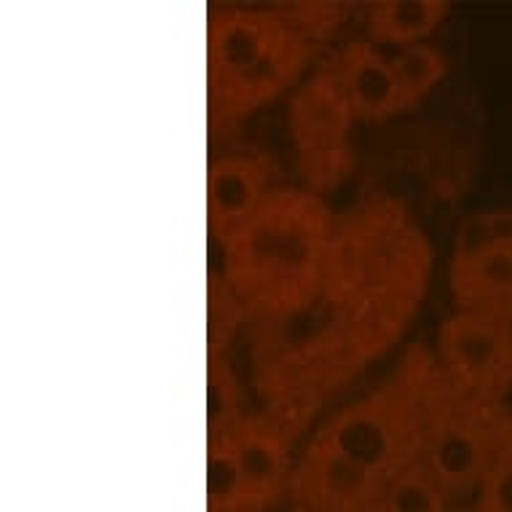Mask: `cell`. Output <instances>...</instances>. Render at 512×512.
Wrapping results in <instances>:
<instances>
[{"mask_svg": "<svg viewBox=\"0 0 512 512\" xmlns=\"http://www.w3.org/2000/svg\"><path fill=\"white\" fill-rule=\"evenodd\" d=\"M207 467L210 512H271L293 478L282 429L247 416L212 432Z\"/></svg>", "mask_w": 512, "mask_h": 512, "instance_id": "6", "label": "cell"}, {"mask_svg": "<svg viewBox=\"0 0 512 512\" xmlns=\"http://www.w3.org/2000/svg\"><path fill=\"white\" fill-rule=\"evenodd\" d=\"M274 188L266 172L250 156H223L210 167L207 210L215 242L223 247L250 223Z\"/></svg>", "mask_w": 512, "mask_h": 512, "instance_id": "12", "label": "cell"}, {"mask_svg": "<svg viewBox=\"0 0 512 512\" xmlns=\"http://www.w3.org/2000/svg\"><path fill=\"white\" fill-rule=\"evenodd\" d=\"M354 113L333 78L319 70L290 100V135L311 194L333 191L352 169L349 132Z\"/></svg>", "mask_w": 512, "mask_h": 512, "instance_id": "8", "label": "cell"}, {"mask_svg": "<svg viewBox=\"0 0 512 512\" xmlns=\"http://www.w3.org/2000/svg\"><path fill=\"white\" fill-rule=\"evenodd\" d=\"M451 290L459 311L512 317V231L459 252L451 269Z\"/></svg>", "mask_w": 512, "mask_h": 512, "instance_id": "11", "label": "cell"}, {"mask_svg": "<svg viewBox=\"0 0 512 512\" xmlns=\"http://www.w3.org/2000/svg\"><path fill=\"white\" fill-rule=\"evenodd\" d=\"M309 62V38L274 11H226L210 25V113L234 124L287 92Z\"/></svg>", "mask_w": 512, "mask_h": 512, "instance_id": "3", "label": "cell"}, {"mask_svg": "<svg viewBox=\"0 0 512 512\" xmlns=\"http://www.w3.org/2000/svg\"><path fill=\"white\" fill-rule=\"evenodd\" d=\"M336 223L311 191L274 188L258 215L223 244L226 285L244 311L290 319L317 303Z\"/></svg>", "mask_w": 512, "mask_h": 512, "instance_id": "2", "label": "cell"}, {"mask_svg": "<svg viewBox=\"0 0 512 512\" xmlns=\"http://www.w3.org/2000/svg\"><path fill=\"white\" fill-rule=\"evenodd\" d=\"M475 496L478 512H512V432Z\"/></svg>", "mask_w": 512, "mask_h": 512, "instance_id": "16", "label": "cell"}, {"mask_svg": "<svg viewBox=\"0 0 512 512\" xmlns=\"http://www.w3.org/2000/svg\"><path fill=\"white\" fill-rule=\"evenodd\" d=\"M325 73L352 108L354 121L378 124L403 113L389 54H381L373 41H354L330 57Z\"/></svg>", "mask_w": 512, "mask_h": 512, "instance_id": "10", "label": "cell"}, {"mask_svg": "<svg viewBox=\"0 0 512 512\" xmlns=\"http://www.w3.org/2000/svg\"><path fill=\"white\" fill-rule=\"evenodd\" d=\"M368 512H395V510H392V507H387V504H381V502H378V499H376V502L370 504V510H368Z\"/></svg>", "mask_w": 512, "mask_h": 512, "instance_id": "17", "label": "cell"}, {"mask_svg": "<svg viewBox=\"0 0 512 512\" xmlns=\"http://www.w3.org/2000/svg\"><path fill=\"white\" fill-rule=\"evenodd\" d=\"M429 279V247L397 204H368L336 226L325 269V322L338 362H368L419 306Z\"/></svg>", "mask_w": 512, "mask_h": 512, "instance_id": "1", "label": "cell"}, {"mask_svg": "<svg viewBox=\"0 0 512 512\" xmlns=\"http://www.w3.org/2000/svg\"><path fill=\"white\" fill-rule=\"evenodd\" d=\"M244 314V306L234 295V290L226 285V279H215L210 293V352L212 360H218L220 349L234 336L239 317Z\"/></svg>", "mask_w": 512, "mask_h": 512, "instance_id": "15", "label": "cell"}, {"mask_svg": "<svg viewBox=\"0 0 512 512\" xmlns=\"http://www.w3.org/2000/svg\"><path fill=\"white\" fill-rule=\"evenodd\" d=\"M435 362L454 389L504 405L512 395V317L456 311L440 325Z\"/></svg>", "mask_w": 512, "mask_h": 512, "instance_id": "7", "label": "cell"}, {"mask_svg": "<svg viewBox=\"0 0 512 512\" xmlns=\"http://www.w3.org/2000/svg\"><path fill=\"white\" fill-rule=\"evenodd\" d=\"M432 362L411 354L381 387L341 408L311 440L328 445L384 486L395 472L421 459L424 389Z\"/></svg>", "mask_w": 512, "mask_h": 512, "instance_id": "4", "label": "cell"}, {"mask_svg": "<svg viewBox=\"0 0 512 512\" xmlns=\"http://www.w3.org/2000/svg\"><path fill=\"white\" fill-rule=\"evenodd\" d=\"M448 14L445 0H378L368 14V41L392 49L424 43Z\"/></svg>", "mask_w": 512, "mask_h": 512, "instance_id": "13", "label": "cell"}, {"mask_svg": "<svg viewBox=\"0 0 512 512\" xmlns=\"http://www.w3.org/2000/svg\"><path fill=\"white\" fill-rule=\"evenodd\" d=\"M510 432L512 419L504 405L464 395L432 362L424 389L421 459L448 494H478Z\"/></svg>", "mask_w": 512, "mask_h": 512, "instance_id": "5", "label": "cell"}, {"mask_svg": "<svg viewBox=\"0 0 512 512\" xmlns=\"http://www.w3.org/2000/svg\"><path fill=\"white\" fill-rule=\"evenodd\" d=\"M381 483L311 440L287 486L290 512H368Z\"/></svg>", "mask_w": 512, "mask_h": 512, "instance_id": "9", "label": "cell"}, {"mask_svg": "<svg viewBox=\"0 0 512 512\" xmlns=\"http://www.w3.org/2000/svg\"><path fill=\"white\" fill-rule=\"evenodd\" d=\"M389 65H392V76L397 84L400 110L416 108L448 73L445 57L429 43H416L408 49L392 51Z\"/></svg>", "mask_w": 512, "mask_h": 512, "instance_id": "14", "label": "cell"}]
</instances>
